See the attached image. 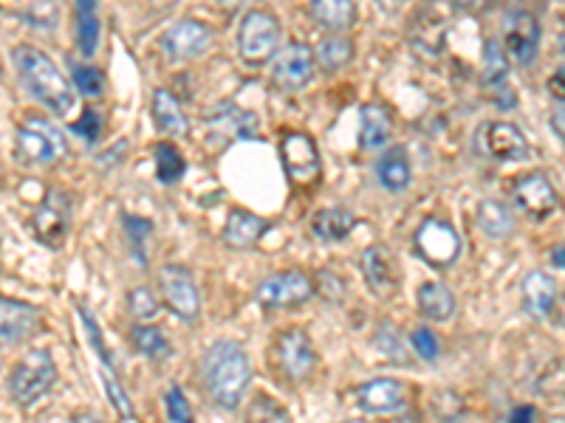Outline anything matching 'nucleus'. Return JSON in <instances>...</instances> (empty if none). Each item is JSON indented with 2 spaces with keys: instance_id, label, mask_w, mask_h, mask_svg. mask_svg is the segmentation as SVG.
I'll return each instance as SVG.
<instances>
[{
  "instance_id": "1",
  "label": "nucleus",
  "mask_w": 565,
  "mask_h": 423,
  "mask_svg": "<svg viewBox=\"0 0 565 423\" xmlns=\"http://www.w3.org/2000/svg\"><path fill=\"white\" fill-rule=\"evenodd\" d=\"M201 379H204L206 395L221 409H238L252 384V361L238 342L218 338L206 347L201 359Z\"/></svg>"
},
{
  "instance_id": "2",
  "label": "nucleus",
  "mask_w": 565,
  "mask_h": 423,
  "mask_svg": "<svg viewBox=\"0 0 565 423\" xmlns=\"http://www.w3.org/2000/svg\"><path fill=\"white\" fill-rule=\"evenodd\" d=\"M12 60H14V68L21 74L23 85H26L28 91L35 93L40 99L42 105L54 111L56 116H65V113L74 111V91H71L68 79L60 74L54 63H51L49 54H42L40 49L35 46H17L12 51Z\"/></svg>"
},
{
  "instance_id": "3",
  "label": "nucleus",
  "mask_w": 565,
  "mask_h": 423,
  "mask_svg": "<svg viewBox=\"0 0 565 423\" xmlns=\"http://www.w3.org/2000/svg\"><path fill=\"white\" fill-rule=\"evenodd\" d=\"M56 381V364L51 359V352L46 347H35L28 350L17 367L9 375V395L14 398V403L21 407H32L54 387Z\"/></svg>"
},
{
  "instance_id": "4",
  "label": "nucleus",
  "mask_w": 565,
  "mask_h": 423,
  "mask_svg": "<svg viewBox=\"0 0 565 423\" xmlns=\"http://www.w3.org/2000/svg\"><path fill=\"white\" fill-rule=\"evenodd\" d=\"M280 49V23L275 14L252 9V12L240 21L238 28V54L243 63L263 65Z\"/></svg>"
},
{
  "instance_id": "5",
  "label": "nucleus",
  "mask_w": 565,
  "mask_h": 423,
  "mask_svg": "<svg viewBox=\"0 0 565 423\" xmlns=\"http://www.w3.org/2000/svg\"><path fill=\"white\" fill-rule=\"evenodd\" d=\"M314 294H317L314 280L305 271L289 268V271H277V274L266 277L254 291V299L268 310H291L311 303Z\"/></svg>"
},
{
  "instance_id": "6",
  "label": "nucleus",
  "mask_w": 565,
  "mask_h": 423,
  "mask_svg": "<svg viewBox=\"0 0 565 423\" xmlns=\"http://www.w3.org/2000/svg\"><path fill=\"white\" fill-rule=\"evenodd\" d=\"M71 218H74V201H71L68 190L54 187L46 192L42 204L35 209V218H32L35 238L42 246L60 248L71 232Z\"/></svg>"
},
{
  "instance_id": "7",
  "label": "nucleus",
  "mask_w": 565,
  "mask_h": 423,
  "mask_svg": "<svg viewBox=\"0 0 565 423\" xmlns=\"http://www.w3.org/2000/svg\"><path fill=\"white\" fill-rule=\"evenodd\" d=\"M159 291H162V303L178 319L196 322L201 317V291H198V282L190 268L164 266L159 271Z\"/></svg>"
},
{
  "instance_id": "8",
  "label": "nucleus",
  "mask_w": 565,
  "mask_h": 423,
  "mask_svg": "<svg viewBox=\"0 0 565 423\" xmlns=\"http://www.w3.org/2000/svg\"><path fill=\"white\" fill-rule=\"evenodd\" d=\"M475 150L492 162H523L529 155V139L512 121H487L475 133Z\"/></svg>"
},
{
  "instance_id": "9",
  "label": "nucleus",
  "mask_w": 565,
  "mask_h": 423,
  "mask_svg": "<svg viewBox=\"0 0 565 423\" xmlns=\"http://www.w3.org/2000/svg\"><path fill=\"white\" fill-rule=\"evenodd\" d=\"M416 252L427 266L450 268L461 254V238L455 226L441 218H427L416 232Z\"/></svg>"
},
{
  "instance_id": "10",
  "label": "nucleus",
  "mask_w": 565,
  "mask_h": 423,
  "mask_svg": "<svg viewBox=\"0 0 565 423\" xmlns=\"http://www.w3.org/2000/svg\"><path fill=\"white\" fill-rule=\"evenodd\" d=\"M17 148L28 162L37 164L60 162L68 153V144H65V136L60 133V127L49 119H40V116L23 121L21 130H17Z\"/></svg>"
},
{
  "instance_id": "11",
  "label": "nucleus",
  "mask_w": 565,
  "mask_h": 423,
  "mask_svg": "<svg viewBox=\"0 0 565 423\" xmlns=\"http://www.w3.org/2000/svg\"><path fill=\"white\" fill-rule=\"evenodd\" d=\"M512 201H515V209L523 211L526 218L531 220H545L551 218L554 211L560 209V195L554 190V183L545 172H529L515 183V192H512Z\"/></svg>"
},
{
  "instance_id": "12",
  "label": "nucleus",
  "mask_w": 565,
  "mask_h": 423,
  "mask_svg": "<svg viewBox=\"0 0 565 423\" xmlns=\"http://www.w3.org/2000/svg\"><path fill=\"white\" fill-rule=\"evenodd\" d=\"M275 356L277 367L282 370V375L289 381H305L314 367H317V352H314V342L305 331L300 328H291V331L280 333L275 342Z\"/></svg>"
},
{
  "instance_id": "13",
  "label": "nucleus",
  "mask_w": 565,
  "mask_h": 423,
  "mask_svg": "<svg viewBox=\"0 0 565 423\" xmlns=\"http://www.w3.org/2000/svg\"><path fill=\"white\" fill-rule=\"evenodd\" d=\"M280 158L286 167V176L297 187H311L317 181L323 167H319V153L314 139L305 133H289L280 141Z\"/></svg>"
},
{
  "instance_id": "14",
  "label": "nucleus",
  "mask_w": 565,
  "mask_h": 423,
  "mask_svg": "<svg viewBox=\"0 0 565 423\" xmlns=\"http://www.w3.org/2000/svg\"><path fill=\"white\" fill-rule=\"evenodd\" d=\"M314 51L305 42H289L277 49L272 63V82L282 91H300L314 79Z\"/></svg>"
},
{
  "instance_id": "15",
  "label": "nucleus",
  "mask_w": 565,
  "mask_h": 423,
  "mask_svg": "<svg viewBox=\"0 0 565 423\" xmlns=\"http://www.w3.org/2000/svg\"><path fill=\"white\" fill-rule=\"evenodd\" d=\"M540 37H543V31H540V21H537L535 14L526 12V9H520V12H515L512 17H508L506 23V54L515 60L517 65H531L537 60V51H540Z\"/></svg>"
},
{
  "instance_id": "16",
  "label": "nucleus",
  "mask_w": 565,
  "mask_h": 423,
  "mask_svg": "<svg viewBox=\"0 0 565 423\" xmlns=\"http://www.w3.org/2000/svg\"><path fill=\"white\" fill-rule=\"evenodd\" d=\"M212 42V28L201 21H178L162 35V49L170 60H196Z\"/></svg>"
},
{
  "instance_id": "17",
  "label": "nucleus",
  "mask_w": 565,
  "mask_h": 423,
  "mask_svg": "<svg viewBox=\"0 0 565 423\" xmlns=\"http://www.w3.org/2000/svg\"><path fill=\"white\" fill-rule=\"evenodd\" d=\"M42 313L21 299H0V345H23L40 331Z\"/></svg>"
},
{
  "instance_id": "18",
  "label": "nucleus",
  "mask_w": 565,
  "mask_h": 423,
  "mask_svg": "<svg viewBox=\"0 0 565 423\" xmlns=\"http://www.w3.org/2000/svg\"><path fill=\"white\" fill-rule=\"evenodd\" d=\"M258 127H261L258 116L238 105H221L218 111H212L210 116H206V130H210V136L212 139L224 141V144H229V141L235 139H249V136L258 133Z\"/></svg>"
},
{
  "instance_id": "19",
  "label": "nucleus",
  "mask_w": 565,
  "mask_h": 423,
  "mask_svg": "<svg viewBox=\"0 0 565 423\" xmlns=\"http://www.w3.org/2000/svg\"><path fill=\"white\" fill-rule=\"evenodd\" d=\"M362 277H365L367 289L376 296H393L399 291V274H395L393 257L385 246H367L360 257Z\"/></svg>"
},
{
  "instance_id": "20",
  "label": "nucleus",
  "mask_w": 565,
  "mask_h": 423,
  "mask_svg": "<svg viewBox=\"0 0 565 423\" xmlns=\"http://www.w3.org/2000/svg\"><path fill=\"white\" fill-rule=\"evenodd\" d=\"M404 384L395 379H374L365 381L360 389H356V401L365 412L371 415H388V412H395V409L404 407Z\"/></svg>"
},
{
  "instance_id": "21",
  "label": "nucleus",
  "mask_w": 565,
  "mask_h": 423,
  "mask_svg": "<svg viewBox=\"0 0 565 423\" xmlns=\"http://www.w3.org/2000/svg\"><path fill=\"white\" fill-rule=\"evenodd\" d=\"M268 220L258 218L252 211L247 209H233L229 211V218H226L224 226V243L226 248H235V252H243V248H252L261 243L263 234L268 232Z\"/></svg>"
},
{
  "instance_id": "22",
  "label": "nucleus",
  "mask_w": 565,
  "mask_h": 423,
  "mask_svg": "<svg viewBox=\"0 0 565 423\" xmlns=\"http://www.w3.org/2000/svg\"><path fill=\"white\" fill-rule=\"evenodd\" d=\"M520 294H523V308L526 313L535 319H545L551 317V310L557 305V282L551 280L549 274L543 271H531V274L523 277V285H520Z\"/></svg>"
},
{
  "instance_id": "23",
  "label": "nucleus",
  "mask_w": 565,
  "mask_h": 423,
  "mask_svg": "<svg viewBox=\"0 0 565 423\" xmlns=\"http://www.w3.org/2000/svg\"><path fill=\"white\" fill-rule=\"evenodd\" d=\"M393 133V119L388 107L379 102H367L360 111V144L362 150H381Z\"/></svg>"
},
{
  "instance_id": "24",
  "label": "nucleus",
  "mask_w": 565,
  "mask_h": 423,
  "mask_svg": "<svg viewBox=\"0 0 565 423\" xmlns=\"http://www.w3.org/2000/svg\"><path fill=\"white\" fill-rule=\"evenodd\" d=\"M416 308L430 322H447L455 317V294L444 282H424L416 291Z\"/></svg>"
},
{
  "instance_id": "25",
  "label": "nucleus",
  "mask_w": 565,
  "mask_h": 423,
  "mask_svg": "<svg viewBox=\"0 0 565 423\" xmlns=\"http://www.w3.org/2000/svg\"><path fill=\"white\" fill-rule=\"evenodd\" d=\"M353 226H356V218H353L351 209H346V206H325L311 220V232L317 234L323 243H342L353 232Z\"/></svg>"
},
{
  "instance_id": "26",
  "label": "nucleus",
  "mask_w": 565,
  "mask_h": 423,
  "mask_svg": "<svg viewBox=\"0 0 565 423\" xmlns=\"http://www.w3.org/2000/svg\"><path fill=\"white\" fill-rule=\"evenodd\" d=\"M150 116H153L155 127L167 136H184L187 133V116H184L178 99L167 91V88H159L150 99Z\"/></svg>"
},
{
  "instance_id": "27",
  "label": "nucleus",
  "mask_w": 565,
  "mask_h": 423,
  "mask_svg": "<svg viewBox=\"0 0 565 423\" xmlns=\"http://www.w3.org/2000/svg\"><path fill=\"white\" fill-rule=\"evenodd\" d=\"M376 178L388 192H404L410 187V178H413V169H410V158L404 153V148H390L388 153L381 155L376 162Z\"/></svg>"
},
{
  "instance_id": "28",
  "label": "nucleus",
  "mask_w": 565,
  "mask_h": 423,
  "mask_svg": "<svg viewBox=\"0 0 565 423\" xmlns=\"http://www.w3.org/2000/svg\"><path fill=\"white\" fill-rule=\"evenodd\" d=\"M77 9V46L83 56L97 54L99 46V0H74Z\"/></svg>"
},
{
  "instance_id": "29",
  "label": "nucleus",
  "mask_w": 565,
  "mask_h": 423,
  "mask_svg": "<svg viewBox=\"0 0 565 423\" xmlns=\"http://www.w3.org/2000/svg\"><path fill=\"white\" fill-rule=\"evenodd\" d=\"M311 14L319 26L346 31L356 21V3L353 0H311Z\"/></svg>"
},
{
  "instance_id": "30",
  "label": "nucleus",
  "mask_w": 565,
  "mask_h": 423,
  "mask_svg": "<svg viewBox=\"0 0 565 423\" xmlns=\"http://www.w3.org/2000/svg\"><path fill=\"white\" fill-rule=\"evenodd\" d=\"M478 226L487 238L506 240L508 234L515 232V215L501 201H484L478 206Z\"/></svg>"
},
{
  "instance_id": "31",
  "label": "nucleus",
  "mask_w": 565,
  "mask_h": 423,
  "mask_svg": "<svg viewBox=\"0 0 565 423\" xmlns=\"http://www.w3.org/2000/svg\"><path fill=\"white\" fill-rule=\"evenodd\" d=\"M130 345L136 347L139 356H145V359L150 361H162L173 352L167 336H164L155 324H134V328H130Z\"/></svg>"
},
{
  "instance_id": "32",
  "label": "nucleus",
  "mask_w": 565,
  "mask_h": 423,
  "mask_svg": "<svg viewBox=\"0 0 565 423\" xmlns=\"http://www.w3.org/2000/svg\"><path fill=\"white\" fill-rule=\"evenodd\" d=\"M351 60H353V42L342 35L325 37V40L319 42L317 54H314V63L323 65L325 70L346 68Z\"/></svg>"
},
{
  "instance_id": "33",
  "label": "nucleus",
  "mask_w": 565,
  "mask_h": 423,
  "mask_svg": "<svg viewBox=\"0 0 565 423\" xmlns=\"http://www.w3.org/2000/svg\"><path fill=\"white\" fill-rule=\"evenodd\" d=\"M508 79V56L498 40H487L484 46V85L501 88Z\"/></svg>"
},
{
  "instance_id": "34",
  "label": "nucleus",
  "mask_w": 565,
  "mask_h": 423,
  "mask_svg": "<svg viewBox=\"0 0 565 423\" xmlns=\"http://www.w3.org/2000/svg\"><path fill=\"white\" fill-rule=\"evenodd\" d=\"M184 167L187 164H184V155L178 153L176 144H167V141L155 144V176H159V181L176 183L184 176Z\"/></svg>"
},
{
  "instance_id": "35",
  "label": "nucleus",
  "mask_w": 565,
  "mask_h": 423,
  "mask_svg": "<svg viewBox=\"0 0 565 423\" xmlns=\"http://www.w3.org/2000/svg\"><path fill=\"white\" fill-rule=\"evenodd\" d=\"M247 423H291L286 407L268 398V395H258L247 412Z\"/></svg>"
},
{
  "instance_id": "36",
  "label": "nucleus",
  "mask_w": 565,
  "mask_h": 423,
  "mask_svg": "<svg viewBox=\"0 0 565 423\" xmlns=\"http://www.w3.org/2000/svg\"><path fill=\"white\" fill-rule=\"evenodd\" d=\"M159 308H162V305H159V299H155V294L148 285H141V289H134L127 294V310H130V317H134L136 322H150V319H155Z\"/></svg>"
},
{
  "instance_id": "37",
  "label": "nucleus",
  "mask_w": 565,
  "mask_h": 423,
  "mask_svg": "<svg viewBox=\"0 0 565 423\" xmlns=\"http://www.w3.org/2000/svg\"><path fill=\"white\" fill-rule=\"evenodd\" d=\"M410 347L422 361H436L441 356V342L430 328H418V331L410 333Z\"/></svg>"
},
{
  "instance_id": "38",
  "label": "nucleus",
  "mask_w": 565,
  "mask_h": 423,
  "mask_svg": "<svg viewBox=\"0 0 565 423\" xmlns=\"http://www.w3.org/2000/svg\"><path fill=\"white\" fill-rule=\"evenodd\" d=\"M164 407H167L170 423H196L192 418V407L187 401V395L181 393V387H170L164 395Z\"/></svg>"
},
{
  "instance_id": "39",
  "label": "nucleus",
  "mask_w": 565,
  "mask_h": 423,
  "mask_svg": "<svg viewBox=\"0 0 565 423\" xmlns=\"http://www.w3.org/2000/svg\"><path fill=\"white\" fill-rule=\"evenodd\" d=\"M74 82H77L79 93L85 97H99L105 82H102V70L91 68V65H74Z\"/></svg>"
},
{
  "instance_id": "40",
  "label": "nucleus",
  "mask_w": 565,
  "mask_h": 423,
  "mask_svg": "<svg viewBox=\"0 0 565 423\" xmlns=\"http://www.w3.org/2000/svg\"><path fill=\"white\" fill-rule=\"evenodd\" d=\"M74 133H77L85 144H97V141L102 139V116H99L97 111H91V107H85L79 121L74 125Z\"/></svg>"
},
{
  "instance_id": "41",
  "label": "nucleus",
  "mask_w": 565,
  "mask_h": 423,
  "mask_svg": "<svg viewBox=\"0 0 565 423\" xmlns=\"http://www.w3.org/2000/svg\"><path fill=\"white\" fill-rule=\"evenodd\" d=\"M125 226L127 229H130V240H134L136 243V248L141 246V240L148 238L150 234V229H153V223H150V220H141V218H134V215H125Z\"/></svg>"
},
{
  "instance_id": "42",
  "label": "nucleus",
  "mask_w": 565,
  "mask_h": 423,
  "mask_svg": "<svg viewBox=\"0 0 565 423\" xmlns=\"http://www.w3.org/2000/svg\"><path fill=\"white\" fill-rule=\"evenodd\" d=\"M317 282L319 294H323L325 299H331V291H337V296H342V280H339L337 274H331V271H319Z\"/></svg>"
},
{
  "instance_id": "43",
  "label": "nucleus",
  "mask_w": 565,
  "mask_h": 423,
  "mask_svg": "<svg viewBox=\"0 0 565 423\" xmlns=\"http://www.w3.org/2000/svg\"><path fill=\"white\" fill-rule=\"evenodd\" d=\"M506 423H537V409L531 403H520L508 412Z\"/></svg>"
},
{
  "instance_id": "44",
  "label": "nucleus",
  "mask_w": 565,
  "mask_h": 423,
  "mask_svg": "<svg viewBox=\"0 0 565 423\" xmlns=\"http://www.w3.org/2000/svg\"><path fill=\"white\" fill-rule=\"evenodd\" d=\"M549 91H551V97L557 99V105L560 102H563V68H557V74H554V77H551V82H549Z\"/></svg>"
},
{
  "instance_id": "45",
  "label": "nucleus",
  "mask_w": 565,
  "mask_h": 423,
  "mask_svg": "<svg viewBox=\"0 0 565 423\" xmlns=\"http://www.w3.org/2000/svg\"><path fill=\"white\" fill-rule=\"evenodd\" d=\"M459 9H466V12H480V9L487 7V0H452Z\"/></svg>"
},
{
  "instance_id": "46",
  "label": "nucleus",
  "mask_w": 565,
  "mask_h": 423,
  "mask_svg": "<svg viewBox=\"0 0 565 423\" xmlns=\"http://www.w3.org/2000/svg\"><path fill=\"white\" fill-rule=\"evenodd\" d=\"M551 127L557 130V139L563 141V102L557 105V111L551 113Z\"/></svg>"
},
{
  "instance_id": "47",
  "label": "nucleus",
  "mask_w": 565,
  "mask_h": 423,
  "mask_svg": "<svg viewBox=\"0 0 565 423\" xmlns=\"http://www.w3.org/2000/svg\"><path fill=\"white\" fill-rule=\"evenodd\" d=\"M218 3L226 9V12H238V9L243 7H252L254 0H218Z\"/></svg>"
},
{
  "instance_id": "48",
  "label": "nucleus",
  "mask_w": 565,
  "mask_h": 423,
  "mask_svg": "<svg viewBox=\"0 0 565 423\" xmlns=\"http://www.w3.org/2000/svg\"><path fill=\"white\" fill-rule=\"evenodd\" d=\"M551 262H557V268H563V246H557L551 252Z\"/></svg>"
},
{
  "instance_id": "49",
  "label": "nucleus",
  "mask_w": 565,
  "mask_h": 423,
  "mask_svg": "<svg viewBox=\"0 0 565 423\" xmlns=\"http://www.w3.org/2000/svg\"><path fill=\"white\" fill-rule=\"evenodd\" d=\"M74 423H97V421H93V418H88V415H83V418H77Z\"/></svg>"
},
{
  "instance_id": "50",
  "label": "nucleus",
  "mask_w": 565,
  "mask_h": 423,
  "mask_svg": "<svg viewBox=\"0 0 565 423\" xmlns=\"http://www.w3.org/2000/svg\"><path fill=\"white\" fill-rule=\"evenodd\" d=\"M348 423H365V421H348Z\"/></svg>"
}]
</instances>
